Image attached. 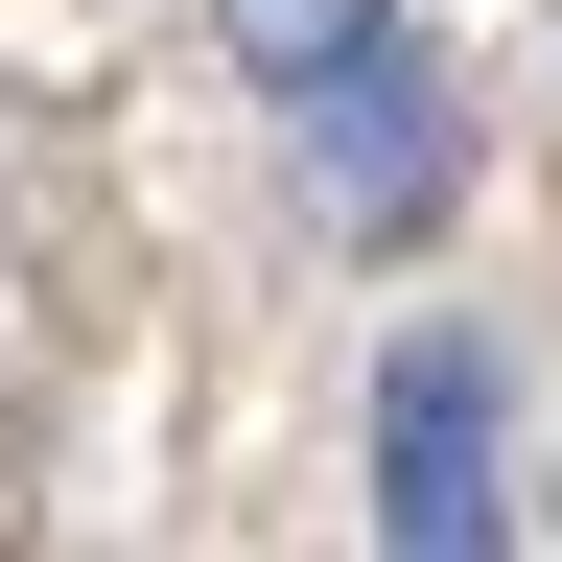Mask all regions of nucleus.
<instances>
[{"label":"nucleus","mask_w":562,"mask_h":562,"mask_svg":"<svg viewBox=\"0 0 562 562\" xmlns=\"http://www.w3.org/2000/svg\"><path fill=\"white\" fill-rule=\"evenodd\" d=\"M281 117H305V211H328V235H422V211L469 188V117H446V70H422L398 24L351 47V70H305Z\"/></svg>","instance_id":"nucleus-1"},{"label":"nucleus","mask_w":562,"mask_h":562,"mask_svg":"<svg viewBox=\"0 0 562 562\" xmlns=\"http://www.w3.org/2000/svg\"><path fill=\"white\" fill-rule=\"evenodd\" d=\"M375 516L422 539V562H469L516 492H492V351L469 328H398V375H375Z\"/></svg>","instance_id":"nucleus-2"},{"label":"nucleus","mask_w":562,"mask_h":562,"mask_svg":"<svg viewBox=\"0 0 562 562\" xmlns=\"http://www.w3.org/2000/svg\"><path fill=\"white\" fill-rule=\"evenodd\" d=\"M351 47H375V0H235V70H258V94H305V70H351Z\"/></svg>","instance_id":"nucleus-3"}]
</instances>
